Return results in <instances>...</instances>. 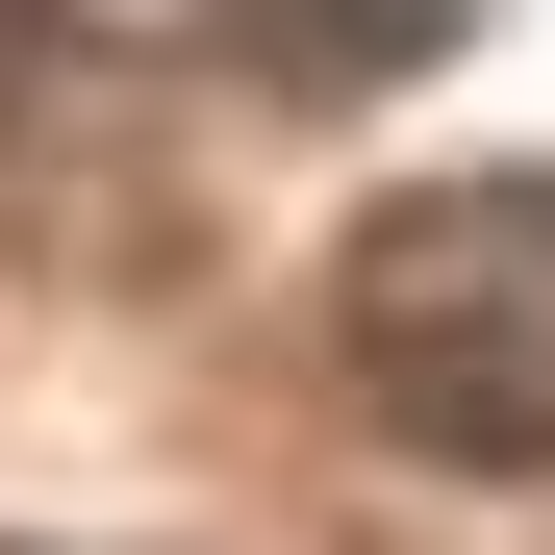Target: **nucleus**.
I'll list each match as a JSON object with an SVG mask.
<instances>
[{
  "label": "nucleus",
  "instance_id": "f257e3e1",
  "mask_svg": "<svg viewBox=\"0 0 555 555\" xmlns=\"http://www.w3.org/2000/svg\"><path fill=\"white\" fill-rule=\"evenodd\" d=\"M353 353L429 454L530 480L555 454V177H429V203L353 228Z\"/></svg>",
  "mask_w": 555,
  "mask_h": 555
}]
</instances>
